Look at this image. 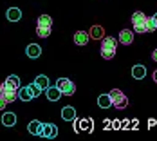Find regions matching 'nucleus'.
Listing matches in <instances>:
<instances>
[{"label":"nucleus","mask_w":157,"mask_h":141,"mask_svg":"<svg viewBox=\"0 0 157 141\" xmlns=\"http://www.w3.org/2000/svg\"><path fill=\"white\" fill-rule=\"evenodd\" d=\"M117 51V40L112 36H103L101 38V56L105 60H112Z\"/></svg>","instance_id":"f257e3e1"},{"label":"nucleus","mask_w":157,"mask_h":141,"mask_svg":"<svg viewBox=\"0 0 157 141\" xmlns=\"http://www.w3.org/2000/svg\"><path fill=\"white\" fill-rule=\"evenodd\" d=\"M132 25H134V31L136 33H148L146 31L148 16L144 15L143 11H136V13L132 15Z\"/></svg>","instance_id":"f03ea898"},{"label":"nucleus","mask_w":157,"mask_h":141,"mask_svg":"<svg viewBox=\"0 0 157 141\" xmlns=\"http://www.w3.org/2000/svg\"><path fill=\"white\" fill-rule=\"evenodd\" d=\"M110 96V101H112V107H116V109L123 110L126 109V105H128V100H126V96L119 89H114V91H110L109 92Z\"/></svg>","instance_id":"7ed1b4c3"},{"label":"nucleus","mask_w":157,"mask_h":141,"mask_svg":"<svg viewBox=\"0 0 157 141\" xmlns=\"http://www.w3.org/2000/svg\"><path fill=\"white\" fill-rule=\"evenodd\" d=\"M56 87L60 89V92H62L63 96H72V94L76 92V85H74V81L69 80V78H58Z\"/></svg>","instance_id":"20e7f679"},{"label":"nucleus","mask_w":157,"mask_h":141,"mask_svg":"<svg viewBox=\"0 0 157 141\" xmlns=\"http://www.w3.org/2000/svg\"><path fill=\"white\" fill-rule=\"evenodd\" d=\"M58 136V127L52 125V123H44L42 127V136L40 138H47V139H52Z\"/></svg>","instance_id":"39448f33"},{"label":"nucleus","mask_w":157,"mask_h":141,"mask_svg":"<svg viewBox=\"0 0 157 141\" xmlns=\"http://www.w3.org/2000/svg\"><path fill=\"white\" fill-rule=\"evenodd\" d=\"M134 42V31H130V29H123V31L119 33V44H123V45H130Z\"/></svg>","instance_id":"423d86ee"},{"label":"nucleus","mask_w":157,"mask_h":141,"mask_svg":"<svg viewBox=\"0 0 157 141\" xmlns=\"http://www.w3.org/2000/svg\"><path fill=\"white\" fill-rule=\"evenodd\" d=\"M42 127H44V123L42 121H38V119H33L31 123H29V127H27V130H29V134H33V136H42Z\"/></svg>","instance_id":"0eeeda50"},{"label":"nucleus","mask_w":157,"mask_h":141,"mask_svg":"<svg viewBox=\"0 0 157 141\" xmlns=\"http://www.w3.org/2000/svg\"><path fill=\"white\" fill-rule=\"evenodd\" d=\"M33 98V92H31V89H29V85L27 87H18V100H22V101H31Z\"/></svg>","instance_id":"6e6552de"},{"label":"nucleus","mask_w":157,"mask_h":141,"mask_svg":"<svg viewBox=\"0 0 157 141\" xmlns=\"http://www.w3.org/2000/svg\"><path fill=\"white\" fill-rule=\"evenodd\" d=\"M62 118L65 119V121H74V119H76V109L71 107V105L63 107L62 109Z\"/></svg>","instance_id":"1a4fd4ad"},{"label":"nucleus","mask_w":157,"mask_h":141,"mask_svg":"<svg viewBox=\"0 0 157 141\" xmlns=\"http://www.w3.org/2000/svg\"><path fill=\"white\" fill-rule=\"evenodd\" d=\"M45 92H47V100H49V101H58V100L63 96V94L60 92V89H58V87H51V85L45 89Z\"/></svg>","instance_id":"9d476101"},{"label":"nucleus","mask_w":157,"mask_h":141,"mask_svg":"<svg viewBox=\"0 0 157 141\" xmlns=\"http://www.w3.org/2000/svg\"><path fill=\"white\" fill-rule=\"evenodd\" d=\"M74 121H76V119H74ZM74 128H76V132H79V130L92 132V119H79V121H76Z\"/></svg>","instance_id":"9b49d317"},{"label":"nucleus","mask_w":157,"mask_h":141,"mask_svg":"<svg viewBox=\"0 0 157 141\" xmlns=\"http://www.w3.org/2000/svg\"><path fill=\"white\" fill-rule=\"evenodd\" d=\"M89 33L85 31H76L74 33V44L76 45H87V42H89Z\"/></svg>","instance_id":"f8f14e48"},{"label":"nucleus","mask_w":157,"mask_h":141,"mask_svg":"<svg viewBox=\"0 0 157 141\" xmlns=\"http://www.w3.org/2000/svg\"><path fill=\"white\" fill-rule=\"evenodd\" d=\"M6 18H7L9 22H18V20L22 18V11H20L18 7H9L7 13H6Z\"/></svg>","instance_id":"ddd939ff"},{"label":"nucleus","mask_w":157,"mask_h":141,"mask_svg":"<svg viewBox=\"0 0 157 141\" xmlns=\"http://www.w3.org/2000/svg\"><path fill=\"white\" fill-rule=\"evenodd\" d=\"M132 76H134L136 80H143L144 76H146V67L141 65V63L134 65V67H132Z\"/></svg>","instance_id":"4468645a"},{"label":"nucleus","mask_w":157,"mask_h":141,"mask_svg":"<svg viewBox=\"0 0 157 141\" xmlns=\"http://www.w3.org/2000/svg\"><path fill=\"white\" fill-rule=\"evenodd\" d=\"M4 98L7 100V103H13V101L18 100V91L16 89H9V87L4 85Z\"/></svg>","instance_id":"2eb2a0df"},{"label":"nucleus","mask_w":157,"mask_h":141,"mask_svg":"<svg viewBox=\"0 0 157 141\" xmlns=\"http://www.w3.org/2000/svg\"><path fill=\"white\" fill-rule=\"evenodd\" d=\"M4 85L9 87V89H16V91H18V87H20V78H18L16 74H9V76L6 78V81H4Z\"/></svg>","instance_id":"dca6fc26"},{"label":"nucleus","mask_w":157,"mask_h":141,"mask_svg":"<svg viewBox=\"0 0 157 141\" xmlns=\"http://www.w3.org/2000/svg\"><path fill=\"white\" fill-rule=\"evenodd\" d=\"M89 36L94 38V40H101V38L105 36V29H103L101 25H92L90 31H89Z\"/></svg>","instance_id":"f3484780"},{"label":"nucleus","mask_w":157,"mask_h":141,"mask_svg":"<svg viewBox=\"0 0 157 141\" xmlns=\"http://www.w3.org/2000/svg\"><path fill=\"white\" fill-rule=\"evenodd\" d=\"M2 125L15 127L16 125V114H13V112H6V114L2 116Z\"/></svg>","instance_id":"a211bd4d"},{"label":"nucleus","mask_w":157,"mask_h":141,"mask_svg":"<svg viewBox=\"0 0 157 141\" xmlns=\"http://www.w3.org/2000/svg\"><path fill=\"white\" fill-rule=\"evenodd\" d=\"M27 56L29 58H38L40 54H42V47L38 45V44H31V45H27Z\"/></svg>","instance_id":"6ab92c4d"},{"label":"nucleus","mask_w":157,"mask_h":141,"mask_svg":"<svg viewBox=\"0 0 157 141\" xmlns=\"http://www.w3.org/2000/svg\"><path fill=\"white\" fill-rule=\"evenodd\" d=\"M98 105H99L101 109H110V107H112V101H110L109 94H101V96L98 98Z\"/></svg>","instance_id":"aec40b11"},{"label":"nucleus","mask_w":157,"mask_h":141,"mask_svg":"<svg viewBox=\"0 0 157 141\" xmlns=\"http://www.w3.org/2000/svg\"><path fill=\"white\" fill-rule=\"evenodd\" d=\"M34 83H36L42 91H45V89L49 87V78L45 76V74H38V76H36V80H34Z\"/></svg>","instance_id":"412c9836"},{"label":"nucleus","mask_w":157,"mask_h":141,"mask_svg":"<svg viewBox=\"0 0 157 141\" xmlns=\"http://www.w3.org/2000/svg\"><path fill=\"white\" fill-rule=\"evenodd\" d=\"M52 31V27H47V25H36V34L40 38H47L49 34Z\"/></svg>","instance_id":"4be33fe9"},{"label":"nucleus","mask_w":157,"mask_h":141,"mask_svg":"<svg viewBox=\"0 0 157 141\" xmlns=\"http://www.w3.org/2000/svg\"><path fill=\"white\" fill-rule=\"evenodd\" d=\"M38 25H47V27H52V18L49 15H40L38 16Z\"/></svg>","instance_id":"5701e85b"},{"label":"nucleus","mask_w":157,"mask_h":141,"mask_svg":"<svg viewBox=\"0 0 157 141\" xmlns=\"http://www.w3.org/2000/svg\"><path fill=\"white\" fill-rule=\"evenodd\" d=\"M29 89H31V92H33V96H34V98H36V96H38L40 92H42V89H40L36 83H31V85H29Z\"/></svg>","instance_id":"b1692460"},{"label":"nucleus","mask_w":157,"mask_h":141,"mask_svg":"<svg viewBox=\"0 0 157 141\" xmlns=\"http://www.w3.org/2000/svg\"><path fill=\"white\" fill-rule=\"evenodd\" d=\"M157 27H155V24H154V20H152V16H148V25H146V31L148 33H154Z\"/></svg>","instance_id":"393cba45"},{"label":"nucleus","mask_w":157,"mask_h":141,"mask_svg":"<svg viewBox=\"0 0 157 141\" xmlns=\"http://www.w3.org/2000/svg\"><path fill=\"white\" fill-rule=\"evenodd\" d=\"M6 105H7V100H6L4 96H0V110L6 109Z\"/></svg>","instance_id":"a878e982"},{"label":"nucleus","mask_w":157,"mask_h":141,"mask_svg":"<svg viewBox=\"0 0 157 141\" xmlns=\"http://www.w3.org/2000/svg\"><path fill=\"white\" fill-rule=\"evenodd\" d=\"M152 58H154V62L157 63V49H155V51H154V53H152Z\"/></svg>","instance_id":"bb28decb"},{"label":"nucleus","mask_w":157,"mask_h":141,"mask_svg":"<svg viewBox=\"0 0 157 141\" xmlns=\"http://www.w3.org/2000/svg\"><path fill=\"white\" fill-rule=\"evenodd\" d=\"M0 96H4V83H0Z\"/></svg>","instance_id":"cd10ccee"},{"label":"nucleus","mask_w":157,"mask_h":141,"mask_svg":"<svg viewBox=\"0 0 157 141\" xmlns=\"http://www.w3.org/2000/svg\"><path fill=\"white\" fill-rule=\"evenodd\" d=\"M152 20H154V24H155V27H157V13L154 16H152Z\"/></svg>","instance_id":"c85d7f7f"},{"label":"nucleus","mask_w":157,"mask_h":141,"mask_svg":"<svg viewBox=\"0 0 157 141\" xmlns=\"http://www.w3.org/2000/svg\"><path fill=\"white\" fill-rule=\"evenodd\" d=\"M154 81L157 83V71H154Z\"/></svg>","instance_id":"c756f323"}]
</instances>
